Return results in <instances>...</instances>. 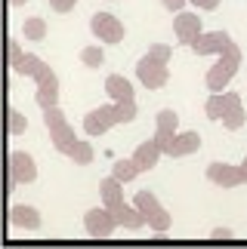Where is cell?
Instances as JSON below:
<instances>
[{"label":"cell","mask_w":247,"mask_h":249,"mask_svg":"<svg viewBox=\"0 0 247 249\" xmlns=\"http://www.w3.org/2000/svg\"><path fill=\"white\" fill-rule=\"evenodd\" d=\"M22 55H25V50L19 46V40H13V37H9V40H6V59H9V68H13V65L22 59Z\"/></svg>","instance_id":"30"},{"label":"cell","mask_w":247,"mask_h":249,"mask_svg":"<svg viewBox=\"0 0 247 249\" xmlns=\"http://www.w3.org/2000/svg\"><path fill=\"white\" fill-rule=\"evenodd\" d=\"M111 126H118V117H115V102L111 105H99V108L87 111V117H83V132H87L90 139L96 136H105Z\"/></svg>","instance_id":"6"},{"label":"cell","mask_w":247,"mask_h":249,"mask_svg":"<svg viewBox=\"0 0 247 249\" xmlns=\"http://www.w3.org/2000/svg\"><path fill=\"white\" fill-rule=\"evenodd\" d=\"M226 105H229V92H210V99H207V105H204L207 120H223Z\"/></svg>","instance_id":"22"},{"label":"cell","mask_w":247,"mask_h":249,"mask_svg":"<svg viewBox=\"0 0 247 249\" xmlns=\"http://www.w3.org/2000/svg\"><path fill=\"white\" fill-rule=\"evenodd\" d=\"M161 3H164V9H170V13H183V6L188 0H161Z\"/></svg>","instance_id":"32"},{"label":"cell","mask_w":247,"mask_h":249,"mask_svg":"<svg viewBox=\"0 0 247 249\" xmlns=\"http://www.w3.org/2000/svg\"><path fill=\"white\" fill-rule=\"evenodd\" d=\"M34 102L41 105L43 111H46V108H56V105H59V77H56V71H53L46 80H41V83H37Z\"/></svg>","instance_id":"17"},{"label":"cell","mask_w":247,"mask_h":249,"mask_svg":"<svg viewBox=\"0 0 247 249\" xmlns=\"http://www.w3.org/2000/svg\"><path fill=\"white\" fill-rule=\"evenodd\" d=\"M43 123H46V132H50V142H53V148L59 151V154L65 157H71V151L74 145H78V136H74V129L68 126V120H65V111L56 105V108H46L43 111Z\"/></svg>","instance_id":"2"},{"label":"cell","mask_w":247,"mask_h":249,"mask_svg":"<svg viewBox=\"0 0 247 249\" xmlns=\"http://www.w3.org/2000/svg\"><path fill=\"white\" fill-rule=\"evenodd\" d=\"M241 176H244V185H247V157H244V163H241Z\"/></svg>","instance_id":"35"},{"label":"cell","mask_w":247,"mask_h":249,"mask_svg":"<svg viewBox=\"0 0 247 249\" xmlns=\"http://www.w3.org/2000/svg\"><path fill=\"white\" fill-rule=\"evenodd\" d=\"M9 176H13L19 185H31L37 178V163L31 154L25 151H9Z\"/></svg>","instance_id":"10"},{"label":"cell","mask_w":247,"mask_h":249,"mask_svg":"<svg viewBox=\"0 0 247 249\" xmlns=\"http://www.w3.org/2000/svg\"><path fill=\"white\" fill-rule=\"evenodd\" d=\"M192 6H198V9H216L220 6V0H188Z\"/></svg>","instance_id":"34"},{"label":"cell","mask_w":247,"mask_h":249,"mask_svg":"<svg viewBox=\"0 0 247 249\" xmlns=\"http://www.w3.org/2000/svg\"><path fill=\"white\" fill-rule=\"evenodd\" d=\"M105 92H108L111 102H136L133 83L124 77V74H108L105 77Z\"/></svg>","instance_id":"16"},{"label":"cell","mask_w":247,"mask_h":249,"mask_svg":"<svg viewBox=\"0 0 247 249\" xmlns=\"http://www.w3.org/2000/svg\"><path fill=\"white\" fill-rule=\"evenodd\" d=\"M9 3H13V6H22V3H28V0H9Z\"/></svg>","instance_id":"36"},{"label":"cell","mask_w":247,"mask_h":249,"mask_svg":"<svg viewBox=\"0 0 247 249\" xmlns=\"http://www.w3.org/2000/svg\"><path fill=\"white\" fill-rule=\"evenodd\" d=\"M13 74H19V77H31L34 83H41V80H46V77L53 74V68H50V65H46L43 59H37V55L25 53L22 59L13 65Z\"/></svg>","instance_id":"12"},{"label":"cell","mask_w":247,"mask_h":249,"mask_svg":"<svg viewBox=\"0 0 247 249\" xmlns=\"http://www.w3.org/2000/svg\"><path fill=\"white\" fill-rule=\"evenodd\" d=\"M6 120H9V132H13V136H22V132L28 129V117L22 111H16L13 105L6 108Z\"/></svg>","instance_id":"27"},{"label":"cell","mask_w":247,"mask_h":249,"mask_svg":"<svg viewBox=\"0 0 247 249\" xmlns=\"http://www.w3.org/2000/svg\"><path fill=\"white\" fill-rule=\"evenodd\" d=\"M136 77L145 89H161V86H167L170 71H167L164 62H155V59H148V55H142L136 62Z\"/></svg>","instance_id":"7"},{"label":"cell","mask_w":247,"mask_h":249,"mask_svg":"<svg viewBox=\"0 0 247 249\" xmlns=\"http://www.w3.org/2000/svg\"><path fill=\"white\" fill-rule=\"evenodd\" d=\"M195 151H201V136H198L195 129H188V132H176L164 154L167 157H188V154H195Z\"/></svg>","instance_id":"14"},{"label":"cell","mask_w":247,"mask_h":249,"mask_svg":"<svg viewBox=\"0 0 247 249\" xmlns=\"http://www.w3.org/2000/svg\"><path fill=\"white\" fill-rule=\"evenodd\" d=\"M93 157H96V154H93V145H90V142H83V139H81L78 145H74V151H71V160H74L78 166H90Z\"/></svg>","instance_id":"25"},{"label":"cell","mask_w":247,"mask_h":249,"mask_svg":"<svg viewBox=\"0 0 247 249\" xmlns=\"http://www.w3.org/2000/svg\"><path fill=\"white\" fill-rule=\"evenodd\" d=\"M229 43H232V37L226 34V31H204V34L192 43V53H195V55H220Z\"/></svg>","instance_id":"13"},{"label":"cell","mask_w":247,"mask_h":249,"mask_svg":"<svg viewBox=\"0 0 247 249\" xmlns=\"http://www.w3.org/2000/svg\"><path fill=\"white\" fill-rule=\"evenodd\" d=\"M145 55H148V59H155V62H164V65H167V62H170V55H173V50H170L167 43H151Z\"/></svg>","instance_id":"29"},{"label":"cell","mask_w":247,"mask_h":249,"mask_svg":"<svg viewBox=\"0 0 247 249\" xmlns=\"http://www.w3.org/2000/svg\"><path fill=\"white\" fill-rule=\"evenodd\" d=\"M133 206H136L139 213L145 215V225H148L155 234H167V231H170V222H173V218H170V213L158 203V197L151 194V191H139V194L133 197Z\"/></svg>","instance_id":"3"},{"label":"cell","mask_w":247,"mask_h":249,"mask_svg":"<svg viewBox=\"0 0 247 249\" xmlns=\"http://www.w3.org/2000/svg\"><path fill=\"white\" fill-rule=\"evenodd\" d=\"M161 154H164V151H161L158 142H155V139H145L136 151H133V160L139 163V169H142V172H148V169H155V166H158Z\"/></svg>","instance_id":"18"},{"label":"cell","mask_w":247,"mask_h":249,"mask_svg":"<svg viewBox=\"0 0 247 249\" xmlns=\"http://www.w3.org/2000/svg\"><path fill=\"white\" fill-rule=\"evenodd\" d=\"M136 102H115V117L118 123H133L136 120Z\"/></svg>","instance_id":"28"},{"label":"cell","mask_w":247,"mask_h":249,"mask_svg":"<svg viewBox=\"0 0 247 249\" xmlns=\"http://www.w3.org/2000/svg\"><path fill=\"white\" fill-rule=\"evenodd\" d=\"M99 194H102V206L118 209L124 203V181L115 178V176H105L99 181Z\"/></svg>","instance_id":"19"},{"label":"cell","mask_w":247,"mask_h":249,"mask_svg":"<svg viewBox=\"0 0 247 249\" xmlns=\"http://www.w3.org/2000/svg\"><path fill=\"white\" fill-rule=\"evenodd\" d=\"M25 37H28V40H34V43H41L43 40V37H46V22H43V18L41 16H31V18H25Z\"/></svg>","instance_id":"24"},{"label":"cell","mask_w":247,"mask_h":249,"mask_svg":"<svg viewBox=\"0 0 247 249\" xmlns=\"http://www.w3.org/2000/svg\"><path fill=\"white\" fill-rule=\"evenodd\" d=\"M238 68H241V46L232 40L220 53V59L213 62V68L207 71V77H204L207 89H210V92H226V86L232 83V77L238 74Z\"/></svg>","instance_id":"1"},{"label":"cell","mask_w":247,"mask_h":249,"mask_svg":"<svg viewBox=\"0 0 247 249\" xmlns=\"http://www.w3.org/2000/svg\"><path fill=\"white\" fill-rule=\"evenodd\" d=\"M223 126L229 129V132H238L244 123H247V111H244V105H241V95L238 92H229V105H226V114H223Z\"/></svg>","instance_id":"15"},{"label":"cell","mask_w":247,"mask_h":249,"mask_svg":"<svg viewBox=\"0 0 247 249\" xmlns=\"http://www.w3.org/2000/svg\"><path fill=\"white\" fill-rule=\"evenodd\" d=\"M111 213H115L118 225H121V228H127V231H139V228L145 225V215H142L136 206H130V203H121L118 209H111Z\"/></svg>","instance_id":"21"},{"label":"cell","mask_w":247,"mask_h":249,"mask_svg":"<svg viewBox=\"0 0 247 249\" xmlns=\"http://www.w3.org/2000/svg\"><path fill=\"white\" fill-rule=\"evenodd\" d=\"M155 139L158 145H161V151H167V145L173 142V136H176V126H179V114L173 111V108H161L158 111V117H155Z\"/></svg>","instance_id":"11"},{"label":"cell","mask_w":247,"mask_h":249,"mask_svg":"<svg viewBox=\"0 0 247 249\" xmlns=\"http://www.w3.org/2000/svg\"><path fill=\"white\" fill-rule=\"evenodd\" d=\"M81 62L87 65V68H102V65H105V53H102L99 46H83V50H81Z\"/></svg>","instance_id":"26"},{"label":"cell","mask_w":247,"mask_h":249,"mask_svg":"<svg viewBox=\"0 0 247 249\" xmlns=\"http://www.w3.org/2000/svg\"><path fill=\"white\" fill-rule=\"evenodd\" d=\"M139 163H136V160H115V166H111V176H115V178H121L124 181V185H127V181H133V178H136L139 176Z\"/></svg>","instance_id":"23"},{"label":"cell","mask_w":247,"mask_h":249,"mask_svg":"<svg viewBox=\"0 0 247 249\" xmlns=\"http://www.w3.org/2000/svg\"><path fill=\"white\" fill-rule=\"evenodd\" d=\"M83 228H87L90 237L105 240V237H111L121 225H118V218H115V213H111L108 206H93V209L83 213Z\"/></svg>","instance_id":"4"},{"label":"cell","mask_w":247,"mask_h":249,"mask_svg":"<svg viewBox=\"0 0 247 249\" xmlns=\"http://www.w3.org/2000/svg\"><path fill=\"white\" fill-rule=\"evenodd\" d=\"M207 178L213 181L216 188H238L244 185V176H241V163H223V160H213V163H207Z\"/></svg>","instance_id":"8"},{"label":"cell","mask_w":247,"mask_h":249,"mask_svg":"<svg viewBox=\"0 0 247 249\" xmlns=\"http://www.w3.org/2000/svg\"><path fill=\"white\" fill-rule=\"evenodd\" d=\"M50 6L56 9V13H62V16H65V13H71V9L78 6V0H50Z\"/></svg>","instance_id":"31"},{"label":"cell","mask_w":247,"mask_h":249,"mask_svg":"<svg viewBox=\"0 0 247 249\" xmlns=\"http://www.w3.org/2000/svg\"><path fill=\"white\" fill-rule=\"evenodd\" d=\"M210 237L213 240H232V228H213Z\"/></svg>","instance_id":"33"},{"label":"cell","mask_w":247,"mask_h":249,"mask_svg":"<svg viewBox=\"0 0 247 249\" xmlns=\"http://www.w3.org/2000/svg\"><path fill=\"white\" fill-rule=\"evenodd\" d=\"M9 222L16 228H25V231H37L41 228V209L34 206H13L9 209Z\"/></svg>","instance_id":"20"},{"label":"cell","mask_w":247,"mask_h":249,"mask_svg":"<svg viewBox=\"0 0 247 249\" xmlns=\"http://www.w3.org/2000/svg\"><path fill=\"white\" fill-rule=\"evenodd\" d=\"M90 31L96 34L102 43H121L124 37H127V25L111 13H96L90 18Z\"/></svg>","instance_id":"5"},{"label":"cell","mask_w":247,"mask_h":249,"mask_svg":"<svg viewBox=\"0 0 247 249\" xmlns=\"http://www.w3.org/2000/svg\"><path fill=\"white\" fill-rule=\"evenodd\" d=\"M201 16H198V13H185V9H183V13H176V22H173V31H176V40L179 43H185V46H192L195 40H198V37H201L204 31H201Z\"/></svg>","instance_id":"9"}]
</instances>
